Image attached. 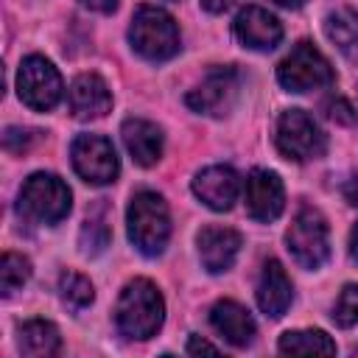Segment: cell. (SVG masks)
I'll use <instances>...</instances> for the list:
<instances>
[{"label": "cell", "instance_id": "6da1fadb", "mask_svg": "<svg viewBox=\"0 0 358 358\" xmlns=\"http://www.w3.org/2000/svg\"><path fill=\"white\" fill-rule=\"evenodd\" d=\"M162 319H165V302L159 288L145 277L126 282L115 308V324L120 336L137 338V341L151 338L162 327Z\"/></svg>", "mask_w": 358, "mask_h": 358}, {"label": "cell", "instance_id": "7a4b0ae2", "mask_svg": "<svg viewBox=\"0 0 358 358\" xmlns=\"http://www.w3.org/2000/svg\"><path fill=\"white\" fill-rule=\"evenodd\" d=\"M126 224H129V241L134 243L137 252H143L145 257L162 255V249L168 246V238H171V215H168V204L159 193H154V190L134 193L129 201Z\"/></svg>", "mask_w": 358, "mask_h": 358}, {"label": "cell", "instance_id": "3957f363", "mask_svg": "<svg viewBox=\"0 0 358 358\" xmlns=\"http://www.w3.org/2000/svg\"><path fill=\"white\" fill-rule=\"evenodd\" d=\"M131 48L148 62H165L179 53V28L173 17L157 6H140L129 25Z\"/></svg>", "mask_w": 358, "mask_h": 358}, {"label": "cell", "instance_id": "277c9868", "mask_svg": "<svg viewBox=\"0 0 358 358\" xmlns=\"http://www.w3.org/2000/svg\"><path fill=\"white\" fill-rule=\"evenodd\" d=\"M70 187L56 173H31L20 187V213L36 224H59L70 213Z\"/></svg>", "mask_w": 358, "mask_h": 358}, {"label": "cell", "instance_id": "5b68a950", "mask_svg": "<svg viewBox=\"0 0 358 358\" xmlns=\"http://www.w3.org/2000/svg\"><path fill=\"white\" fill-rule=\"evenodd\" d=\"M285 243L302 268H319L330 255V229L324 215L313 207H302L285 232Z\"/></svg>", "mask_w": 358, "mask_h": 358}, {"label": "cell", "instance_id": "8992f818", "mask_svg": "<svg viewBox=\"0 0 358 358\" xmlns=\"http://www.w3.org/2000/svg\"><path fill=\"white\" fill-rule=\"evenodd\" d=\"M336 73L330 67V62L322 56L319 48H313L310 42H296L294 50L280 62L277 67V81L288 90V92H308V90H319L333 84Z\"/></svg>", "mask_w": 358, "mask_h": 358}, {"label": "cell", "instance_id": "52a82bcc", "mask_svg": "<svg viewBox=\"0 0 358 358\" xmlns=\"http://www.w3.org/2000/svg\"><path fill=\"white\" fill-rule=\"evenodd\" d=\"M277 148L294 162H308L327 151V137L308 112L288 109L277 120Z\"/></svg>", "mask_w": 358, "mask_h": 358}, {"label": "cell", "instance_id": "ba28073f", "mask_svg": "<svg viewBox=\"0 0 358 358\" xmlns=\"http://www.w3.org/2000/svg\"><path fill=\"white\" fill-rule=\"evenodd\" d=\"M62 76L45 56H28L22 59L17 70V92L20 101L34 112H48L62 98Z\"/></svg>", "mask_w": 358, "mask_h": 358}, {"label": "cell", "instance_id": "9c48e42d", "mask_svg": "<svg viewBox=\"0 0 358 358\" xmlns=\"http://www.w3.org/2000/svg\"><path fill=\"white\" fill-rule=\"evenodd\" d=\"M70 157L76 173L90 185H109L120 171L115 145L101 134H78L70 145Z\"/></svg>", "mask_w": 358, "mask_h": 358}, {"label": "cell", "instance_id": "30bf717a", "mask_svg": "<svg viewBox=\"0 0 358 358\" xmlns=\"http://www.w3.org/2000/svg\"><path fill=\"white\" fill-rule=\"evenodd\" d=\"M238 70L235 67H215L196 90L187 92V106L199 115H213V117H224L238 95Z\"/></svg>", "mask_w": 358, "mask_h": 358}, {"label": "cell", "instance_id": "8fae6325", "mask_svg": "<svg viewBox=\"0 0 358 358\" xmlns=\"http://www.w3.org/2000/svg\"><path fill=\"white\" fill-rule=\"evenodd\" d=\"M243 199H246V210L255 221H274L282 207H285V190H282V182L274 171H263V168H255L249 176H246V185H243Z\"/></svg>", "mask_w": 358, "mask_h": 358}, {"label": "cell", "instance_id": "7c38bea8", "mask_svg": "<svg viewBox=\"0 0 358 358\" xmlns=\"http://www.w3.org/2000/svg\"><path fill=\"white\" fill-rule=\"evenodd\" d=\"M235 36L249 50H271L282 39V25L271 11L260 6H246L235 17Z\"/></svg>", "mask_w": 358, "mask_h": 358}, {"label": "cell", "instance_id": "4fadbf2b", "mask_svg": "<svg viewBox=\"0 0 358 358\" xmlns=\"http://www.w3.org/2000/svg\"><path fill=\"white\" fill-rule=\"evenodd\" d=\"M193 193L210 207V210H229L241 193V179L229 165H210L196 173Z\"/></svg>", "mask_w": 358, "mask_h": 358}, {"label": "cell", "instance_id": "5bb4252c", "mask_svg": "<svg viewBox=\"0 0 358 358\" xmlns=\"http://www.w3.org/2000/svg\"><path fill=\"white\" fill-rule=\"evenodd\" d=\"M196 243H199L201 266L210 274H221V271L232 268V263L241 252V235L229 227H204L199 232Z\"/></svg>", "mask_w": 358, "mask_h": 358}, {"label": "cell", "instance_id": "9a60e30c", "mask_svg": "<svg viewBox=\"0 0 358 358\" xmlns=\"http://www.w3.org/2000/svg\"><path fill=\"white\" fill-rule=\"evenodd\" d=\"M67 103H70V112L78 120H95V117H103L112 109V92H109L103 78H98L92 73H84L70 84Z\"/></svg>", "mask_w": 358, "mask_h": 358}, {"label": "cell", "instance_id": "2e32d148", "mask_svg": "<svg viewBox=\"0 0 358 358\" xmlns=\"http://www.w3.org/2000/svg\"><path fill=\"white\" fill-rule=\"evenodd\" d=\"M120 137H123V145L126 151L131 154V159L143 168H151L159 162L162 157V129L151 120H143V117H129L123 126H120Z\"/></svg>", "mask_w": 358, "mask_h": 358}, {"label": "cell", "instance_id": "e0dca14e", "mask_svg": "<svg viewBox=\"0 0 358 358\" xmlns=\"http://www.w3.org/2000/svg\"><path fill=\"white\" fill-rule=\"evenodd\" d=\"M294 288L291 280L285 274V268L280 266V260H266L263 271H260V282H257V305L266 316L280 319L288 305H291Z\"/></svg>", "mask_w": 358, "mask_h": 358}, {"label": "cell", "instance_id": "ac0fdd59", "mask_svg": "<svg viewBox=\"0 0 358 358\" xmlns=\"http://www.w3.org/2000/svg\"><path fill=\"white\" fill-rule=\"evenodd\" d=\"M210 324L215 327L218 336H224V341H229L232 347H246L255 338V319L249 316V310L232 299H221L213 305L210 310Z\"/></svg>", "mask_w": 358, "mask_h": 358}, {"label": "cell", "instance_id": "d6986e66", "mask_svg": "<svg viewBox=\"0 0 358 358\" xmlns=\"http://www.w3.org/2000/svg\"><path fill=\"white\" fill-rule=\"evenodd\" d=\"M17 344H20V352L28 355V358H48V355L59 352L62 338H59V330L50 322L28 319L17 327Z\"/></svg>", "mask_w": 358, "mask_h": 358}, {"label": "cell", "instance_id": "ffe728a7", "mask_svg": "<svg viewBox=\"0 0 358 358\" xmlns=\"http://www.w3.org/2000/svg\"><path fill=\"white\" fill-rule=\"evenodd\" d=\"M280 352L285 355H333L336 344L324 330H288L280 336Z\"/></svg>", "mask_w": 358, "mask_h": 358}, {"label": "cell", "instance_id": "44dd1931", "mask_svg": "<svg viewBox=\"0 0 358 358\" xmlns=\"http://www.w3.org/2000/svg\"><path fill=\"white\" fill-rule=\"evenodd\" d=\"M324 34H327V39L338 50H344L350 56L358 53V14L352 8H336V11H330L327 20H324Z\"/></svg>", "mask_w": 358, "mask_h": 358}, {"label": "cell", "instance_id": "7402d4cb", "mask_svg": "<svg viewBox=\"0 0 358 358\" xmlns=\"http://www.w3.org/2000/svg\"><path fill=\"white\" fill-rule=\"evenodd\" d=\"M59 296H62V302H64L67 308L84 310V308L92 302L95 291H92V282H90L84 274H78V271H64V274L59 277Z\"/></svg>", "mask_w": 358, "mask_h": 358}, {"label": "cell", "instance_id": "603a6c76", "mask_svg": "<svg viewBox=\"0 0 358 358\" xmlns=\"http://www.w3.org/2000/svg\"><path fill=\"white\" fill-rule=\"evenodd\" d=\"M31 277V260L17 255V252H6L0 257V291L3 296H11L17 288H22Z\"/></svg>", "mask_w": 358, "mask_h": 358}, {"label": "cell", "instance_id": "cb8c5ba5", "mask_svg": "<svg viewBox=\"0 0 358 358\" xmlns=\"http://www.w3.org/2000/svg\"><path fill=\"white\" fill-rule=\"evenodd\" d=\"M109 238H112V232H109V224L103 218V210L87 215V221L81 227V252L84 255H101L109 246Z\"/></svg>", "mask_w": 358, "mask_h": 358}, {"label": "cell", "instance_id": "d4e9b609", "mask_svg": "<svg viewBox=\"0 0 358 358\" xmlns=\"http://www.w3.org/2000/svg\"><path fill=\"white\" fill-rule=\"evenodd\" d=\"M333 322L338 327H355L358 324V285H344L338 299H336V308H333Z\"/></svg>", "mask_w": 358, "mask_h": 358}, {"label": "cell", "instance_id": "484cf974", "mask_svg": "<svg viewBox=\"0 0 358 358\" xmlns=\"http://www.w3.org/2000/svg\"><path fill=\"white\" fill-rule=\"evenodd\" d=\"M327 117L330 120H336V123H341V126H355V120H358V115H355V109H352V103L347 101V98H330L327 101Z\"/></svg>", "mask_w": 358, "mask_h": 358}, {"label": "cell", "instance_id": "4316f807", "mask_svg": "<svg viewBox=\"0 0 358 358\" xmlns=\"http://www.w3.org/2000/svg\"><path fill=\"white\" fill-rule=\"evenodd\" d=\"M34 140V134L28 131V129H6V137H3V143H6V148L11 151V154H20V151H25L28 148V143Z\"/></svg>", "mask_w": 358, "mask_h": 358}, {"label": "cell", "instance_id": "83f0119b", "mask_svg": "<svg viewBox=\"0 0 358 358\" xmlns=\"http://www.w3.org/2000/svg\"><path fill=\"white\" fill-rule=\"evenodd\" d=\"M187 352H190V355H201V352H210V355H218L221 350H218L215 344H210V341H204V338H199V336H190V341H187Z\"/></svg>", "mask_w": 358, "mask_h": 358}, {"label": "cell", "instance_id": "f1b7e54d", "mask_svg": "<svg viewBox=\"0 0 358 358\" xmlns=\"http://www.w3.org/2000/svg\"><path fill=\"white\" fill-rule=\"evenodd\" d=\"M81 6H87L90 11H101V14H112L117 8V0H81Z\"/></svg>", "mask_w": 358, "mask_h": 358}, {"label": "cell", "instance_id": "f546056e", "mask_svg": "<svg viewBox=\"0 0 358 358\" xmlns=\"http://www.w3.org/2000/svg\"><path fill=\"white\" fill-rule=\"evenodd\" d=\"M341 193H344V199H347L352 207H358V176L347 179V182H344V187H341Z\"/></svg>", "mask_w": 358, "mask_h": 358}, {"label": "cell", "instance_id": "4dcf8cb0", "mask_svg": "<svg viewBox=\"0 0 358 358\" xmlns=\"http://www.w3.org/2000/svg\"><path fill=\"white\" fill-rule=\"evenodd\" d=\"M199 3H201L204 11H210V14H221V11H227L235 0H199Z\"/></svg>", "mask_w": 358, "mask_h": 358}, {"label": "cell", "instance_id": "1f68e13d", "mask_svg": "<svg viewBox=\"0 0 358 358\" xmlns=\"http://www.w3.org/2000/svg\"><path fill=\"white\" fill-rule=\"evenodd\" d=\"M350 255H352V260H358V224L350 232Z\"/></svg>", "mask_w": 358, "mask_h": 358}, {"label": "cell", "instance_id": "d6a6232c", "mask_svg": "<svg viewBox=\"0 0 358 358\" xmlns=\"http://www.w3.org/2000/svg\"><path fill=\"white\" fill-rule=\"evenodd\" d=\"M274 3H280V6H285V8H299L305 0H274Z\"/></svg>", "mask_w": 358, "mask_h": 358}]
</instances>
